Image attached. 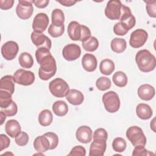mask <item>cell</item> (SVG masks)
I'll list each match as a JSON object with an SVG mask.
<instances>
[{
  "instance_id": "13",
  "label": "cell",
  "mask_w": 156,
  "mask_h": 156,
  "mask_svg": "<svg viewBox=\"0 0 156 156\" xmlns=\"http://www.w3.org/2000/svg\"><path fill=\"white\" fill-rule=\"evenodd\" d=\"M81 49L79 45L71 43L66 45L62 50V55L64 58L68 61H73L80 56Z\"/></svg>"
},
{
  "instance_id": "46",
  "label": "cell",
  "mask_w": 156,
  "mask_h": 156,
  "mask_svg": "<svg viewBox=\"0 0 156 156\" xmlns=\"http://www.w3.org/2000/svg\"><path fill=\"white\" fill-rule=\"evenodd\" d=\"M13 0H0V8L2 10H8L13 7Z\"/></svg>"
},
{
  "instance_id": "43",
  "label": "cell",
  "mask_w": 156,
  "mask_h": 156,
  "mask_svg": "<svg viewBox=\"0 0 156 156\" xmlns=\"http://www.w3.org/2000/svg\"><path fill=\"white\" fill-rule=\"evenodd\" d=\"M93 136V140H103L107 141L108 134L104 129L99 128L94 131Z\"/></svg>"
},
{
  "instance_id": "47",
  "label": "cell",
  "mask_w": 156,
  "mask_h": 156,
  "mask_svg": "<svg viewBox=\"0 0 156 156\" xmlns=\"http://www.w3.org/2000/svg\"><path fill=\"white\" fill-rule=\"evenodd\" d=\"M49 1L48 0H33L32 3L35 4V5L40 9H43L48 6Z\"/></svg>"
},
{
  "instance_id": "9",
  "label": "cell",
  "mask_w": 156,
  "mask_h": 156,
  "mask_svg": "<svg viewBox=\"0 0 156 156\" xmlns=\"http://www.w3.org/2000/svg\"><path fill=\"white\" fill-rule=\"evenodd\" d=\"M33 12L32 1H18V4L16 7V13L20 19H29L32 16Z\"/></svg>"
},
{
  "instance_id": "27",
  "label": "cell",
  "mask_w": 156,
  "mask_h": 156,
  "mask_svg": "<svg viewBox=\"0 0 156 156\" xmlns=\"http://www.w3.org/2000/svg\"><path fill=\"white\" fill-rule=\"evenodd\" d=\"M99 69L102 74L107 76L110 75L115 70V63L110 59H104L100 63Z\"/></svg>"
},
{
  "instance_id": "31",
  "label": "cell",
  "mask_w": 156,
  "mask_h": 156,
  "mask_svg": "<svg viewBox=\"0 0 156 156\" xmlns=\"http://www.w3.org/2000/svg\"><path fill=\"white\" fill-rule=\"evenodd\" d=\"M113 83L119 87H124L127 83V77L122 71H117L113 76Z\"/></svg>"
},
{
  "instance_id": "49",
  "label": "cell",
  "mask_w": 156,
  "mask_h": 156,
  "mask_svg": "<svg viewBox=\"0 0 156 156\" xmlns=\"http://www.w3.org/2000/svg\"><path fill=\"white\" fill-rule=\"evenodd\" d=\"M6 115L4 113V112H2V111H1V112H0V117H1V125H2L3 124V123H4V121H5V118H6Z\"/></svg>"
},
{
  "instance_id": "39",
  "label": "cell",
  "mask_w": 156,
  "mask_h": 156,
  "mask_svg": "<svg viewBox=\"0 0 156 156\" xmlns=\"http://www.w3.org/2000/svg\"><path fill=\"white\" fill-rule=\"evenodd\" d=\"M44 135L47 136V138L50 143L51 149H55L58 144V137L57 135V134H55L54 132H49L45 133Z\"/></svg>"
},
{
  "instance_id": "35",
  "label": "cell",
  "mask_w": 156,
  "mask_h": 156,
  "mask_svg": "<svg viewBox=\"0 0 156 156\" xmlns=\"http://www.w3.org/2000/svg\"><path fill=\"white\" fill-rule=\"evenodd\" d=\"M96 86L98 90L101 91H105L110 88L111 80L106 77H100L96 82Z\"/></svg>"
},
{
  "instance_id": "32",
  "label": "cell",
  "mask_w": 156,
  "mask_h": 156,
  "mask_svg": "<svg viewBox=\"0 0 156 156\" xmlns=\"http://www.w3.org/2000/svg\"><path fill=\"white\" fill-rule=\"evenodd\" d=\"M83 48L88 52L96 51L99 46V41L94 37H90L88 39L82 42Z\"/></svg>"
},
{
  "instance_id": "16",
  "label": "cell",
  "mask_w": 156,
  "mask_h": 156,
  "mask_svg": "<svg viewBox=\"0 0 156 156\" xmlns=\"http://www.w3.org/2000/svg\"><path fill=\"white\" fill-rule=\"evenodd\" d=\"M107 147L106 141L93 140L90 146V156H103Z\"/></svg>"
},
{
  "instance_id": "48",
  "label": "cell",
  "mask_w": 156,
  "mask_h": 156,
  "mask_svg": "<svg viewBox=\"0 0 156 156\" xmlns=\"http://www.w3.org/2000/svg\"><path fill=\"white\" fill-rule=\"evenodd\" d=\"M57 2L60 3L62 5L66 7H70L74 5L77 1H73V0H62V1H57Z\"/></svg>"
},
{
  "instance_id": "1",
  "label": "cell",
  "mask_w": 156,
  "mask_h": 156,
  "mask_svg": "<svg viewBox=\"0 0 156 156\" xmlns=\"http://www.w3.org/2000/svg\"><path fill=\"white\" fill-rule=\"evenodd\" d=\"M35 57L40 65L38 70L39 77L43 80H48L53 77L57 71V65L49 50L45 48L37 49Z\"/></svg>"
},
{
  "instance_id": "23",
  "label": "cell",
  "mask_w": 156,
  "mask_h": 156,
  "mask_svg": "<svg viewBox=\"0 0 156 156\" xmlns=\"http://www.w3.org/2000/svg\"><path fill=\"white\" fill-rule=\"evenodd\" d=\"M15 82L13 76H5L0 80V90L6 91L13 94L15 91Z\"/></svg>"
},
{
  "instance_id": "22",
  "label": "cell",
  "mask_w": 156,
  "mask_h": 156,
  "mask_svg": "<svg viewBox=\"0 0 156 156\" xmlns=\"http://www.w3.org/2000/svg\"><path fill=\"white\" fill-rule=\"evenodd\" d=\"M5 132L12 138H15L21 131L20 123L15 119L7 121L5 126Z\"/></svg>"
},
{
  "instance_id": "37",
  "label": "cell",
  "mask_w": 156,
  "mask_h": 156,
  "mask_svg": "<svg viewBox=\"0 0 156 156\" xmlns=\"http://www.w3.org/2000/svg\"><path fill=\"white\" fill-rule=\"evenodd\" d=\"M146 4V9L147 14L152 18L156 17V1H144Z\"/></svg>"
},
{
  "instance_id": "45",
  "label": "cell",
  "mask_w": 156,
  "mask_h": 156,
  "mask_svg": "<svg viewBox=\"0 0 156 156\" xmlns=\"http://www.w3.org/2000/svg\"><path fill=\"white\" fill-rule=\"evenodd\" d=\"M10 143V140L9 137L4 135H0V151H2L3 149L7 148Z\"/></svg>"
},
{
  "instance_id": "8",
  "label": "cell",
  "mask_w": 156,
  "mask_h": 156,
  "mask_svg": "<svg viewBox=\"0 0 156 156\" xmlns=\"http://www.w3.org/2000/svg\"><path fill=\"white\" fill-rule=\"evenodd\" d=\"M15 82L18 84L29 86L32 85L35 80V75L30 71L20 69L15 71L13 74Z\"/></svg>"
},
{
  "instance_id": "19",
  "label": "cell",
  "mask_w": 156,
  "mask_h": 156,
  "mask_svg": "<svg viewBox=\"0 0 156 156\" xmlns=\"http://www.w3.org/2000/svg\"><path fill=\"white\" fill-rule=\"evenodd\" d=\"M138 95L142 100L150 101L155 95V89L149 84L141 85L138 89Z\"/></svg>"
},
{
  "instance_id": "21",
  "label": "cell",
  "mask_w": 156,
  "mask_h": 156,
  "mask_svg": "<svg viewBox=\"0 0 156 156\" xmlns=\"http://www.w3.org/2000/svg\"><path fill=\"white\" fill-rule=\"evenodd\" d=\"M65 96L66 100L74 105H80L84 100L82 93L76 89L69 90Z\"/></svg>"
},
{
  "instance_id": "2",
  "label": "cell",
  "mask_w": 156,
  "mask_h": 156,
  "mask_svg": "<svg viewBox=\"0 0 156 156\" xmlns=\"http://www.w3.org/2000/svg\"><path fill=\"white\" fill-rule=\"evenodd\" d=\"M135 62L139 69L144 73L153 71L156 66L155 56L146 49L140 50L136 53Z\"/></svg>"
},
{
  "instance_id": "18",
  "label": "cell",
  "mask_w": 156,
  "mask_h": 156,
  "mask_svg": "<svg viewBox=\"0 0 156 156\" xmlns=\"http://www.w3.org/2000/svg\"><path fill=\"white\" fill-rule=\"evenodd\" d=\"M98 62L96 57L91 54H85L82 58V65L88 72H93L97 68Z\"/></svg>"
},
{
  "instance_id": "4",
  "label": "cell",
  "mask_w": 156,
  "mask_h": 156,
  "mask_svg": "<svg viewBox=\"0 0 156 156\" xmlns=\"http://www.w3.org/2000/svg\"><path fill=\"white\" fill-rule=\"evenodd\" d=\"M126 136L132 144L136 147L138 146H145L146 144V138L143 130L138 126H131L127 130Z\"/></svg>"
},
{
  "instance_id": "41",
  "label": "cell",
  "mask_w": 156,
  "mask_h": 156,
  "mask_svg": "<svg viewBox=\"0 0 156 156\" xmlns=\"http://www.w3.org/2000/svg\"><path fill=\"white\" fill-rule=\"evenodd\" d=\"M155 155V154L144 148V146H136L132 152L133 156H137V155Z\"/></svg>"
},
{
  "instance_id": "10",
  "label": "cell",
  "mask_w": 156,
  "mask_h": 156,
  "mask_svg": "<svg viewBox=\"0 0 156 156\" xmlns=\"http://www.w3.org/2000/svg\"><path fill=\"white\" fill-rule=\"evenodd\" d=\"M147 38L148 34L146 30L138 29L130 34L129 44L133 48H139L145 44Z\"/></svg>"
},
{
  "instance_id": "20",
  "label": "cell",
  "mask_w": 156,
  "mask_h": 156,
  "mask_svg": "<svg viewBox=\"0 0 156 156\" xmlns=\"http://www.w3.org/2000/svg\"><path fill=\"white\" fill-rule=\"evenodd\" d=\"M33 144L35 149L39 152H44L48 150H51L50 143L44 134L37 136L35 139Z\"/></svg>"
},
{
  "instance_id": "14",
  "label": "cell",
  "mask_w": 156,
  "mask_h": 156,
  "mask_svg": "<svg viewBox=\"0 0 156 156\" xmlns=\"http://www.w3.org/2000/svg\"><path fill=\"white\" fill-rule=\"evenodd\" d=\"M49 18L46 13H39L37 14L32 23L34 32L38 33L44 32L49 24Z\"/></svg>"
},
{
  "instance_id": "7",
  "label": "cell",
  "mask_w": 156,
  "mask_h": 156,
  "mask_svg": "<svg viewBox=\"0 0 156 156\" xmlns=\"http://www.w3.org/2000/svg\"><path fill=\"white\" fill-rule=\"evenodd\" d=\"M122 4L119 0L109 1L105 9V15L110 20H119Z\"/></svg>"
},
{
  "instance_id": "42",
  "label": "cell",
  "mask_w": 156,
  "mask_h": 156,
  "mask_svg": "<svg viewBox=\"0 0 156 156\" xmlns=\"http://www.w3.org/2000/svg\"><path fill=\"white\" fill-rule=\"evenodd\" d=\"M128 31L129 30L120 21L116 23L113 26V32L117 35H125L128 32Z\"/></svg>"
},
{
  "instance_id": "34",
  "label": "cell",
  "mask_w": 156,
  "mask_h": 156,
  "mask_svg": "<svg viewBox=\"0 0 156 156\" xmlns=\"http://www.w3.org/2000/svg\"><path fill=\"white\" fill-rule=\"evenodd\" d=\"M127 146L126 141L124 139L120 137L115 138L112 143L113 149L117 152H122L125 151Z\"/></svg>"
},
{
  "instance_id": "12",
  "label": "cell",
  "mask_w": 156,
  "mask_h": 156,
  "mask_svg": "<svg viewBox=\"0 0 156 156\" xmlns=\"http://www.w3.org/2000/svg\"><path fill=\"white\" fill-rule=\"evenodd\" d=\"M119 20L128 30L132 29L136 23L135 18L132 15L130 8L123 4L122 5L121 13Z\"/></svg>"
},
{
  "instance_id": "28",
  "label": "cell",
  "mask_w": 156,
  "mask_h": 156,
  "mask_svg": "<svg viewBox=\"0 0 156 156\" xmlns=\"http://www.w3.org/2000/svg\"><path fill=\"white\" fill-rule=\"evenodd\" d=\"M53 120L51 112L48 109L42 110L38 115V122L42 126H49Z\"/></svg>"
},
{
  "instance_id": "29",
  "label": "cell",
  "mask_w": 156,
  "mask_h": 156,
  "mask_svg": "<svg viewBox=\"0 0 156 156\" xmlns=\"http://www.w3.org/2000/svg\"><path fill=\"white\" fill-rule=\"evenodd\" d=\"M52 24L55 26H62L64 25L65 16L63 11L59 9L53 10L51 14Z\"/></svg>"
},
{
  "instance_id": "33",
  "label": "cell",
  "mask_w": 156,
  "mask_h": 156,
  "mask_svg": "<svg viewBox=\"0 0 156 156\" xmlns=\"http://www.w3.org/2000/svg\"><path fill=\"white\" fill-rule=\"evenodd\" d=\"M12 94L10 93L0 90V107L1 109L8 107L12 103Z\"/></svg>"
},
{
  "instance_id": "40",
  "label": "cell",
  "mask_w": 156,
  "mask_h": 156,
  "mask_svg": "<svg viewBox=\"0 0 156 156\" xmlns=\"http://www.w3.org/2000/svg\"><path fill=\"white\" fill-rule=\"evenodd\" d=\"M1 111H2L7 116H15L18 111L17 105L14 101H12L11 104L8 107L1 109Z\"/></svg>"
},
{
  "instance_id": "25",
  "label": "cell",
  "mask_w": 156,
  "mask_h": 156,
  "mask_svg": "<svg viewBox=\"0 0 156 156\" xmlns=\"http://www.w3.org/2000/svg\"><path fill=\"white\" fill-rule=\"evenodd\" d=\"M54 113L58 116H63L66 115L68 112V107L63 101H57L52 104Z\"/></svg>"
},
{
  "instance_id": "5",
  "label": "cell",
  "mask_w": 156,
  "mask_h": 156,
  "mask_svg": "<svg viewBox=\"0 0 156 156\" xmlns=\"http://www.w3.org/2000/svg\"><path fill=\"white\" fill-rule=\"evenodd\" d=\"M102 102L105 110L110 113L116 112L120 107V99L116 93L109 91L102 96Z\"/></svg>"
},
{
  "instance_id": "15",
  "label": "cell",
  "mask_w": 156,
  "mask_h": 156,
  "mask_svg": "<svg viewBox=\"0 0 156 156\" xmlns=\"http://www.w3.org/2000/svg\"><path fill=\"white\" fill-rule=\"evenodd\" d=\"M30 38L32 43L38 49L45 48L50 50L52 43L51 40L46 35L43 34L42 33L32 32Z\"/></svg>"
},
{
  "instance_id": "26",
  "label": "cell",
  "mask_w": 156,
  "mask_h": 156,
  "mask_svg": "<svg viewBox=\"0 0 156 156\" xmlns=\"http://www.w3.org/2000/svg\"><path fill=\"white\" fill-rule=\"evenodd\" d=\"M110 47L112 50L115 52L121 53L124 52L126 49V41L123 38H115L111 41Z\"/></svg>"
},
{
  "instance_id": "36",
  "label": "cell",
  "mask_w": 156,
  "mask_h": 156,
  "mask_svg": "<svg viewBox=\"0 0 156 156\" xmlns=\"http://www.w3.org/2000/svg\"><path fill=\"white\" fill-rule=\"evenodd\" d=\"M65 31V26L64 25L62 26H55L51 24L48 29V33L49 34L54 37V38H57L58 37L62 36Z\"/></svg>"
},
{
  "instance_id": "24",
  "label": "cell",
  "mask_w": 156,
  "mask_h": 156,
  "mask_svg": "<svg viewBox=\"0 0 156 156\" xmlns=\"http://www.w3.org/2000/svg\"><path fill=\"white\" fill-rule=\"evenodd\" d=\"M136 113L138 117L141 119H149L152 116V109L151 107L144 103L139 104L136 107Z\"/></svg>"
},
{
  "instance_id": "3",
  "label": "cell",
  "mask_w": 156,
  "mask_h": 156,
  "mask_svg": "<svg viewBox=\"0 0 156 156\" xmlns=\"http://www.w3.org/2000/svg\"><path fill=\"white\" fill-rule=\"evenodd\" d=\"M67 31L69 38L74 41L79 40L83 42L91 37L90 29L85 25H80L75 21L69 23Z\"/></svg>"
},
{
  "instance_id": "11",
  "label": "cell",
  "mask_w": 156,
  "mask_h": 156,
  "mask_svg": "<svg viewBox=\"0 0 156 156\" xmlns=\"http://www.w3.org/2000/svg\"><path fill=\"white\" fill-rule=\"evenodd\" d=\"M18 50V45L15 41H9L2 46L1 54L5 60H12L16 57Z\"/></svg>"
},
{
  "instance_id": "17",
  "label": "cell",
  "mask_w": 156,
  "mask_h": 156,
  "mask_svg": "<svg viewBox=\"0 0 156 156\" xmlns=\"http://www.w3.org/2000/svg\"><path fill=\"white\" fill-rule=\"evenodd\" d=\"M76 136L79 142L84 144L88 143L93 138L92 130L87 126H80L76 130Z\"/></svg>"
},
{
  "instance_id": "44",
  "label": "cell",
  "mask_w": 156,
  "mask_h": 156,
  "mask_svg": "<svg viewBox=\"0 0 156 156\" xmlns=\"http://www.w3.org/2000/svg\"><path fill=\"white\" fill-rule=\"evenodd\" d=\"M86 154L85 149L82 146H76L70 151L68 155H80L85 156Z\"/></svg>"
},
{
  "instance_id": "30",
  "label": "cell",
  "mask_w": 156,
  "mask_h": 156,
  "mask_svg": "<svg viewBox=\"0 0 156 156\" xmlns=\"http://www.w3.org/2000/svg\"><path fill=\"white\" fill-rule=\"evenodd\" d=\"M18 62L21 67L24 68H30L34 65L32 56L28 52H22L18 58Z\"/></svg>"
},
{
  "instance_id": "38",
  "label": "cell",
  "mask_w": 156,
  "mask_h": 156,
  "mask_svg": "<svg viewBox=\"0 0 156 156\" xmlns=\"http://www.w3.org/2000/svg\"><path fill=\"white\" fill-rule=\"evenodd\" d=\"M15 143L20 146H26L29 141V135L24 132H21L15 139Z\"/></svg>"
},
{
  "instance_id": "6",
  "label": "cell",
  "mask_w": 156,
  "mask_h": 156,
  "mask_svg": "<svg viewBox=\"0 0 156 156\" xmlns=\"http://www.w3.org/2000/svg\"><path fill=\"white\" fill-rule=\"evenodd\" d=\"M51 93L57 98H63L69 90V85L63 79L56 78L49 83Z\"/></svg>"
}]
</instances>
